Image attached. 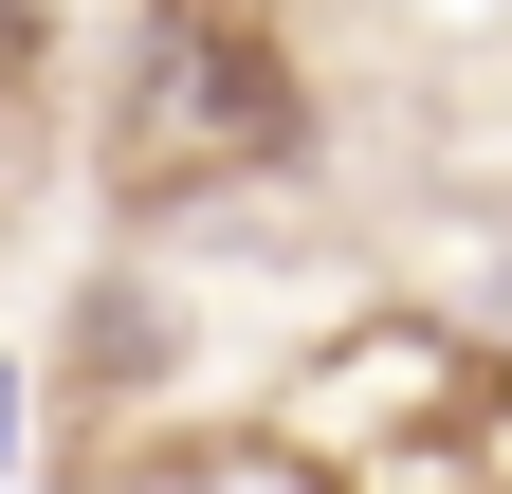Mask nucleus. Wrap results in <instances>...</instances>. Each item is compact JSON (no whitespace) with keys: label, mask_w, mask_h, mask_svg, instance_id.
I'll list each match as a JSON object with an SVG mask.
<instances>
[{"label":"nucleus","mask_w":512,"mask_h":494,"mask_svg":"<svg viewBox=\"0 0 512 494\" xmlns=\"http://www.w3.org/2000/svg\"><path fill=\"white\" fill-rule=\"evenodd\" d=\"M256 458L293 494H512V348L439 312H348L330 348L275 366Z\"/></svg>","instance_id":"f257e3e1"},{"label":"nucleus","mask_w":512,"mask_h":494,"mask_svg":"<svg viewBox=\"0 0 512 494\" xmlns=\"http://www.w3.org/2000/svg\"><path fill=\"white\" fill-rule=\"evenodd\" d=\"M293 147H311V92H293L275 0H128V74H110V202L128 220L275 183Z\"/></svg>","instance_id":"f03ea898"},{"label":"nucleus","mask_w":512,"mask_h":494,"mask_svg":"<svg viewBox=\"0 0 512 494\" xmlns=\"http://www.w3.org/2000/svg\"><path fill=\"white\" fill-rule=\"evenodd\" d=\"M37 55H55V0H0V110L37 92Z\"/></svg>","instance_id":"7ed1b4c3"},{"label":"nucleus","mask_w":512,"mask_h":494,"mask_svg":"<svg viewBox=\"0 0 512 494\" xmlns=\"http://www.w3.org/2000/svg\"><path fill=\"white\" fill-rule=\"evenodd\" d=\"M0 458H19V366H0Z\"/></svg>","instance_id":"20e7f679"}]
</instances>
